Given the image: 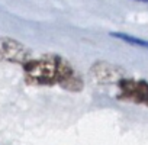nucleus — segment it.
<instances>
[{"label":"nucleus","mask_w":148,"mask_h":145,"mask_svg":"<svg viewBox=\"0 0 148 145\" xmlns=\"http://www.w3.org/2000/svg\"><path fill=\"white\" fill-rule=\"evenodd\" d=\"M25 77L34 84H61L73 74V67L58 55L31 60L25 67Z\"/></svg>","instance_id":"nucleus-1"},{"label":"nucleus","mask_w":148,"mask_h":145,"mask_svg":"<svg viewBox=\"0 0 148 145\" xmlns=\"http://www.w3.org/2000/svg\"><path fill=\"white\" fill-rule=\"evenodd\" d=\"M31 60V52L23 44L12 38H0V61L16 62L25 67Z\"/></svg>","instance_id":"nucleus-2"},{"label":"nucleus","mask_w":148,"mask_h":145,"mask_svg":"<svg viewBox=\"0 0 148 145\" xmlns=\"http://www.w3.org/2000/svg\"><path fill=\"white\" fill-rule=\"evenodd\" d=\"M118 86L121 89V99L148 106V83L145 80L121 79Z\"/></svg>","instance_id":"nucleus-3"},{"label":"nucleus","mask_w":148,"mask_h":145,"mask_svg":"<svg viewBox=\"0 0 148 145\" xmlns=\"http://www.w3.org/2000/svg\"><path fill=\"white\" fill-rule=\"evenodd\" d=\"M92 74L99 83H113L121 80L122 71L118 67L110 65L108 62H97L95 64V67H92Z\"/></svg>","instance_id":"nucleus-4"},{"label":"nucleus","mask_w":148,"mask_h":145,"mask_svg":"<svg viewBox=\"0 0 148 145\" xmlns=\"http://www.w3.org/2000/svg\"><path fill=\"white\" fill-rule=\"evenodd\" d=\"M110 35L113 38H118V39L126 42V44H131V45L148 49V41H145V39H141V38H136L134 35H128V34H123V32H112Z\"/></svg>","instance_id":"nucleus-5"},{"label":"nucleus","mask_w":148,"mask_h":145,"mask_svg":"<svg viewBox=\"0 0 148 145\" xmlns=\"http://www.w3.org/2000/svg\"><path fill=\"white\" fill-rule=\"evenodd\" d=\"M61 87H64V89H67L70 92H80L83 89V80L76 74V72H73L68 79H65L61 83Z\"/></svg>","instance_id":"nucleus-6"},{"label":"nucleus","mask_w":148,"mask_h":145,"mask_svg":"<svg viewBox=\"0 0 148 145\" xmlns=\"http://www.w3.org/2000/svg\"><path fill=\"white\" fill-rule=\"evenodd\" d=\"M138 2H145V3H148V0H138Z\"/></svg>","instance_id":"nucleus-7"}]
</instances>
